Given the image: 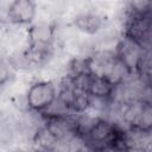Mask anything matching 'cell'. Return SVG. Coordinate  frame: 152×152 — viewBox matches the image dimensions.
Instances as JSON below:
<instances>
[{"label": "cell", "instance_id": "cell-1", "mask_svg": "<svg viewBox=\"0 0 152 152\" xmlns=\"http://www.w3.org/2000/svg\"><path fill=\"white\" fill-rule=\"evenodd\" d=\"M10 14L14 21H27L33 15V7L30 2H14L12 4Z\"/></svg>", "mask_w": 152, "mask_h": 152}]
</instances>
